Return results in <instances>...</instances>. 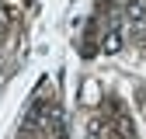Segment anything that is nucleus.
<instances>
[{"label":"nucleus","mask_w":146,"mask_h":139,"mask_svg":"<svg viewBox=\"0 0 146 139\" xmlns=\"http://www.w3.org/2000/svg\"><path fill=\"white\" fill-rule=\"evenodd\" d=\"M125 14H129V21H146V0H132Z\"/></svg>","instance_id":"f257e3e1"},{"label":"nucleus","mask_w":146,"mask_h":139,"mask_svg":"<svg viewBox=\"0 0 146 139\" xmlns=\"http://www.w3.org/2000/svg\"><path fill=\"white\" fill-rule=\"evenodd\" d=\"M132 42H146V21H132Z\"/></svg>","instance_id":"f03ea898"},{"label":"nucleus","mask_w":146,"mask_h":139,"mask_svg":"<svg viewBox=\"0 0 146 139\" xmlns=\"http://www.w3.org/2000/svg\"><path fill=\"white\" fill-rule=\"evenodd\" d=\"M104 49H108V52H115V49H118V31H108V38H104Z\"/></svg>","instance_id":"7ed1b4c3"}]
</instances>
